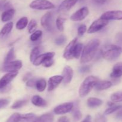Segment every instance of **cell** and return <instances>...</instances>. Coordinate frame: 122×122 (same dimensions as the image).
Wrapping results in <instances>:
<instances>
[{
  "label": "cell",
  "instance_id": "cell-10",
  "mask_svg": "<svg viewBox=\"0 0 122 122\" xmlns=\"http://www.w3.org/2000/svg\"><path fill=\"white\" fill-rule=\"evenodd\" d=\"M73 106V104L72 102H66L56 106L54 110V112L57 115L64 114L71 111Z\"/></svg>",
  "mask_w": 122,
  "mask_h": 122
},
{
  "label": "cell",
  "instance_id": "cell-5",
  "mask_svg": "<svg viewBox=\"0 0 122 122\" xmlns=\"http://www.w3.org/2000/svg\"><path fill=\"white\" fill-rule=\"evenodd\" d=\"M41 23L45 29L52 31L53 29V16L51 12L48 11L45 13L41 18Z\"/></svg>",
  "mask_w": 122,
  "mask_h": 122
},
{
  "label": "cell",
  "instance_id": "cell-28",
  "mask_svg": "<svg viewBox=\"0 0 122 122\" xmlns=\"http://www.w3.org/2000/svg\"><path fill=\"white\" fill-rule=\"evenodd\" d=\"M15 53H14V48L12 47L10 49V50L8 51V53L6 55V57L5 58V61L4 63H8L10 62H11L13 60L15 59Z\"/></svg>",
  "mask_w": 122,
  "mask_h": 122
},
{
  "label": "cell",
  "instance_id": "cell-25",
  "mask_svg": "<svg viewBox=\"0 0 122 122\" xmlns=\"http://www.w3.org/2000/svg\"><path fill=\"white\" fill-rule=\"evenodd\" d=\"M83 49V45L82 43H77L75 45V48H74L73 50V57L76 59L79 58L80 56H81V53H82Z\"/></svg>",
  "mask_w": 122,
  "mask_h": 122
},
{
  "label": "cell",
  "instance_id": "cell-36",
  "mask_svg": "<svg viewBox=\"0 0 122 122\" xmlns=\"http://www.w3.org/2000/svg\"><path fill=\"white\" fill-rule=\"evenodd\" d=\"M121 108H122V105H114V106H111L109 108L107 109L105 111L104 114L106 115L110 114H112L113 112H115V111H117Z\"/></svg>",
  "mask_w": 122,
  "mask_h": 122
},
{
  "label": "cell",
  "instance_id": "cell-30",
  "mask_svg": "<svg viewBox=\"0 0 122 122\" xmlns=\"http://www.w3.org/2000/svg\"><path fill=\"white\" fill-rule=\"evenodd\" d=\"M82 117V112L80 111L79 108L77 106H75V108L73 109V117L74 122H77L81 119Z\"/></svg>",
  "mask_w": 122,
  "mask_h": 122
},
{
  "label": "cell",
  "instance_id": "cell-14",
  "mask_svg": "<svg viewBox=\"0 0 122 122\" xmlns=\"http://www.w3.org/2000/svg\"><path fill=\"white\" fill-rule=\"evenodd\" d=\"M63 81L62 75H54L49 78L48 82V90L49 92L57 88L58 85Z\"/></svg>",
  "mask_w": 122,
  "mask_h": 122
},
{
  "label": "cell",
  "instance_id": "cell-1",
  "mask_svg": "<svg viewBox=\"0 0 122 122\" xmlns=\"http://www.w3.org/2000/svg\"><path fill=\"white\" fill-rule=\"evenodd\" d=\"M100 44V41L98 39H94L88 42V44L83 49L81 62L85 63L94 59L97 53V50Z\"/></svg>",
  "mask_w": 122,
  "mask_h": 122
},
{
  "label": "cell",
  "instance_id": "cell-44",
  "mask_svg": "<svg viewBox=\"0 0 122 122\" xmlns=\"http://www.w3.org/2000/svg\"><path fill=\"white\" fill-rule=\"evenodd\" d=\"M53 63H54V60L53 59H52L49 60V61H46V62H45V63H43V65H44V67H50L53 65Z\"/></svg>",
  "mask_w": 122,
  "mask_h": 122
},
{
  "label": "cell",
  "instance_id": "cell-27",
  "mask_svg": "<svg viewBox=\"0 0 122 122\" xmlns=\"http://www.w3.org/2000/svg\"><path fill=\"white\" fill-rule=\"evenodd\" d=\"M35 87L38 92H42L43 91H44L46 87V80L44 78L38 80L36 81V82Z\"/></svg>",
  "mask_w": 122,
  "mask_h": 122
},
{
  "label": "cell",
  "instance_id": "cell-39",
  "mask_svg": "<svg viewBox=\"0 0 122 122\" xmlns=\"http://www.w3.org/2000/svg\"><path fill=\"white\" fill-rule=\"evenodd\" d=\"M86 29L87 28L85 25L82 24V25H80V26H79L78 29H77V34H78V36H79V37L83 36V34H84L86 32Z\"/></svg>",
  "mask_w": 122,
  "mask_h": 122
},
{
  "label": "cell",
  "instance_id": "cell-15",
  "mask_svg": "<svg viewBox=\"0 0 122 122\" xmlns=\"http://www.w3.org/2000/svg\"><path fill=\"white\" fill-rule=\"evenodd\" d=\"M78 1V0H64L60 5L58 11L59 13H65L70 10Z\"/></svg>",
  "mask_w": 122,
  "mask_h": 122
},
{
  "label": "cell",
  "instance_id": "cell-35",
  "mask_svg": "<svg viewBox=\"0 0 122 122\" xmlns=\"http://www.w3.org/2000/svg\"><path fill=\"white\" fill-rule=\"evenodd\" d=\"M37 26V22L35 19H32L30 21L29 23H28V26H27V29H28V31L29 33H32L33 32H35L36 28Z\"/></svg>",
  "mask_w": 122,
  "mask_h": 122
},
{
  "label": "cell",
  "instance_id": "cell-26",
  "mask_svg": "<svg viewBox=\"0 0 122 122\" xmlns=\"http://www.w3.org/2000/svg\"><path fill=\"white\" fill-rule=\"evenodd\" d=\"M28 23V19H27V17H23L20 18L18 20L17 22L16 23L15 27H16V28L17 29L22 30L27 26Z\"/></svg>",
  "mask_w": 122,
  "mask_h": 122
},
{
  "label": "cell",
  "instance_id": "cell-48",
  "mask_svg": "<svg viewBox=\"0 0 122 122\" xmlns=\"http://www.w3.org/2000/svg\"><path fill=\"white\" fill-rule=\"evenodd\" d=\"M91 118H92L91 116L88 115V116H87L86 117V118H85V119L83 120L82 122H92Z\"/></svg>",
  "mask_w": 122,
  "mask_h": 122
},
{
  "label": "cell",
  "instance_id": "cell-16",
  "mask_svg": "<svg viewBox=\"0 0 122 122\" xmlns=\"http://www.w3.org/2000/svg\"><path fill=\"white\" fill-rule=\"evenodd\" d=\"M73 76V70L70 66H66L62 73L63 82L64 84L69 83L72 80Z\"/></svg>",
  "mask_w": 122,
  "mask_h": 122
},
{
  "label": "cell",
  "instance_id": "cell-2",
  "mask_svg": "<svg viewBox=\"0 0 122 122\" xmlns=\"http://www.w3.org/2000/svg\"><path fill=\"white\" fill-rule=\"evenodd\" d=\"M99 79L97 77L92 76V75L87 77L79 87V96L81 98L86 96L95 87Z\"/></svg>",
  "mask_w": 122,
  "mask_h": 122
},
{
  "label": "cell",
  "instance_id": "cell-49",
  "mask_svg": "<svg viewBox=\"0 0 122 122\" xmlns=\"http://www.w3.org/2000/svg\"><path fill=\"white\" fill-rule=\"evenodd\" d=\"M108 106H110L111 107V106H113L114 105V102H108Z\"/></svg>",
  "mask_w": 122,
  "mask_h": 122
},
{
  "label": "cell",
  "instance_id": "cell-31",
  "mask_svg": "<svg viewBox=\"0 0 122 122\" xmlns=\"http://www.w3.org/2000/svg\"><path fill=\"white\" fill-rule=\"evenodd\" d=\"M65 20V18L60 16L58 17L56 20V26L58 31H60V32H63L64 31V23Z\"/></svg>",
  "mask_w": 122,
  "mask_h": 122
},
{
  "label": "cell",
  "instance_id": "cell-4",
  "mask_svg": "<svg viewBox=\"0 0 122 122\" xmlns=\"http://www.w3.org/2000/svg\"><path fill=\"white\" fill-rule=\"evenodd\" d=\"M31 8L38 10H46L55 8V5L48 0H33L30 4Z\"/></svg>",
  "mask_w": 122,
  "mask_h": 122
},
{
  "label": "cell",
  "instance_id": "cell-21",
  "mask_svg": "<svg viewBox=\"0 0 122 122\" xmlns=\"http://www.w3.org/2000/svg\"><path fill=\"white\" fill-rule=\"evenodd\" d=\"M54 117L52 114L46 113L40 117H36L34 122H54Z\"/></svg>",
  "mask_w": 122,
  "mask_h": 122
},
{
  "label": "cell",
  "instance_id": "cell-12",
  "mask_svg": "<svg viewBox=\"0 0 122 122\" xmlns=\"http://www.w3.org/2000/svg\"><path fill=\"white\" fill-rule=\"evenodd\" d=\"M77 42V38H75L68 44V45L64 49V53H63V57L64 59H66V60H70L73 58V53L74 48H75Z\"/></svg>",
  "mask_w": 122,
  "mask_h": 122
},
{
  "label": "cell",
  "instance_id": "cell-29",
  "mask_svg": "<svg viewBox=\"0 0 122 122\" xmlns=\"http://www.w3.org/2000/svg\"><path fill=\"white\" fill-rule=\"evenodd\" d=\"M111 100L113 102H122V91H119L113 93L111 96Z\"/></svg>",
  "mask_w": 122,
  "mask_h": 122
},
{
  "label": "cell",
  "instance_id": "cell-40",
  "mask_svg": "<svg viewBox=\"0 0 122 122\" xmlns=\"http://www.w3.org/2000/svg\"><path fill=\"white\" fill-rule=\"evenodd\" d=\"M94 122H107V118L101 114H97L95 116Z\"/></svg>",
  "mask_w": 122,
  "mask_h": 122
},
{
  "label": "cell",
  "instance_id": "cell-50",
  "mask_svg": "<svg viewBox=\"0 0 122 122\" xmlns=\"http://www.w3.org/2000/svg\"><path fill=\"white\" fill-rule=\"evenodd\" d=\"M83 1H84V0H78V1H79V2H83Z\"/></svg>",
  "mask_w": 122,
  "mask_h": 122
},
{
  "label": "cell",
  "instance_id": "cell-32",
  "mask_svg": "<svg viewBox=\"0 0 122 122\" xmlns=\"http://www.w3.org/2000/svg\"><path fill=\"white\" fill-rule=\"evenodd\" d=\"M27 102H28V100H27V99L16 100V101L12 105L11 108L12 109L20 108H21L22 106H23L24 105H26Z\"/></svg>",
  "mask_w": 122,
  "mask_h": 122
},
{
  "label": "cell",
  "instance_id": "cell-11",
  "mask_svg": "<svg viewBox=\"0 0 122 122\" xmlns=\"http://www.w3.org/2000/svg\"><path fill=\"white\" fill-rule=\"evenodd\" d=\"M18 74V71L15 72H8L4 75L1 79H0V89H3L7 87L10 83L17 76Z\"/></svg>",
  "mask_w": 122,
  "mask_h": 122
},
{
  "label": "cell",
  "instance_id": "cell-43",
  "mask_svg": "<svg viewBox=\"0 0 122 122\" xmlns=\"http://www.w3.org/2000/svg\"><path fill=\"white\" fill-rule=\"evenodd\" d=\"M36 81L37 80H36V79L35 78L31 79V80H29L28 81H27V83H26V85H27V86H29V87H33L35 86Z\"/></svg>",
  "mask_w": 122,
  "mask_h": 122
},
{
  "label": "cell",
  "instance_id": "cell-24",
  "mask_svg": "<svg viewBox=\"0 0 122 122\" xmlns=\"http://www.w3.org/2000/svg\"><path fill=\"white\" fill-rule=\"evenodd\" d=\"M36 118L35 114L33 113H28L20 116L19 122H34Z\"/></svg>",
  "mask_w": 122,
  "mask_h": 122
},
{
  "label": "cell",
  "instance_id": "cell-38",
  "mask_svg": "<svg viewBox=\"0 0 122 122\" xmlns=\"http://www.w3.org/2000/svg\"><path fill=\"white\" fill-rule=\"evenodd\" d=\"M66 41V37L64 35L60 36L55 39V43L58 45H63V44L65 43Z\"/></svg>",
  "mask_w": 122,
  "mask_h": 122
},
{
  "label": "cell",
  "instance_id": "cell-42",
  "mask_svg": "<svg viewBox=\"0 0 122 122\" xmlns=\"http://www.w3.org/2000/svg\"><path fill=\"white\" fill-rule=\"evenodd\" d=\"M91 69V67H89V65H86V66H83V67H81L79 68V71L81 73H86L90 71Z\"/></svg>",
  "mask_w": 122,
  "mask_h": 122
},
{
  "label": "cell",
  "instance_id": "cell-41",
  "mask_svg": "<svg viewBox=\"0 0 122 122\" xmlns=\"http://www.w3.org/2000/svg\"><path fill=\"white\" fill-rule=\"evenodd\" d=\"M10 100L7 99H0V108H4L9 104Z\"/></svg>",
  "mask_w": 122,
  "mask_h": 122
},
{
  "label": "cell",
  "instance_id": "cell-20",
  "mask_svg": "<svg viewBox=\"0 0 122 122\" xmlns=\"http://www.w3.org/2000/svg\"><path fill=\"white\" fill-rule=\"evenodd\" d=\"M32 103L34 105L39 107H45L47 105V102L39 95H35L32 98Z\"/></svg>",
  "mask_w": 122,
  "mask_h": 122
},
{
  "label": "cell",
  "instance_id": "cell-17",
  "mask_svg": "<svg viewBox=\"0 0 122 122\" xmlns=\"http://www.w3.org/2000/svg\"><path fill=\"white\" fill-rule=\"evenodd\" d=\"M122 76V62H117L113 67L110 77L114 78H120Z\"/></svg>",
  "mask_w": 122,
  "mask_h": 122
},
{
  "label": "cell",
  "instance_id": "cell-23",
  "mask_svg": "<svg viewBox=\"0 0 122 122\" xmlns=\"http://www.w3.org/2000/svg\"><path fill=\"white\" fill-rule=\"evenodd\" d=\"M112 83L110 81H100L99 80L95 86V88L98 90H104L112 87Z\"/></svg>",
  "mask_w": 122,
  "mask_h": 122
},
{
  "label": "cell",
  "instance_id": "cell-46",
  "mask_svg": "<svg viewBox=\"0 0 122 122\" xmlns=\"http://www.w3.org/2000/svg\"><path fill=\"white\" fill-rule=\"evenodd\" d=\"M58 122H70V120L68 117L63 116V117H61L58 118Z\"/></svg>",
  "mask_w": 122,
  "mask_h": 122
},
{
  "label": "cell",
  "instance_id": "cell-34",
  "mask_svg": "<svg viewBox=\"0 0 122 122\" xmlns=\"http://www.w3.org/2000/svg\"><path fill=\"white\" fill-rule=\"evenodd\" d=\"M42 32L41 30H38V31L33 32L31 34L30 38L32 41H36L38 40L42 37Z\"/></svg>",
  "mask_w": 122,
  "mask_h": 122
},
{
  "label": "cell",
  "instance_id": "cell-47",
  "mask_svg": "<svg viewBox=\"0 0 122 122\" xmlns=\"http://www.w3.org/2000/svg\"><path fill=\"white\" fill-rule=\"evenodd\" d=\"M94 2L98 4L102 5L104 4L106 2H107V0H92Z\"/></svg>",
  "mask_w": 122,
  "mask_h": 122
},
{
  "label": "cell",
  "instance_id": "cell-6",
  "mask_svg": "<svg viewBox=\"0 0 122 122\" xmlns=\"http://www.w3.org/2000/svg\"><path fill=\"white\" fill-rule=\"evenodd\" d=\"M108 23V20H104L101 18L97 19V20H95L92 23L91 25L89 28L88 29V33H95V32H98V31H100L103 28L107 26Z\"/></svg>",
  "mask_w": 122,
  "mask_h": 122
},
{
  "label": "cell",
  "instance_id": "cell-8",
  "mask_svg": "<svg viewBox=\"0 0 122 122\" xmlns=\"http://www.w3.org/2000/svg\"><path fill=\"white\" fill-rule=\"evenodd\" d=\"M101 19L106 20H122V10H112L108 11L104 13L101 16Z\"/></svg>",
  "mask_w": 122,
  "mask_h": 122
},
{
  "label": "cell",
  "instance_id": "cell-3",
  "mask_svg": "<svg viewBox=\"0 0 122 122\" xmlns=\"http://www.w3.org/2000/svg\"><path fill=\"white\" fill-rule=\"evenodd\" d=\"M122 53L121 47L110 45L106 47V50L102 51V56L106 61H112L117 59Z\"/></svg>",
  "mask_w": 122,
  "mask_h": 122
},
{
  "label": "cell",
  "instance_id": "cell-22",
  "mask_svg": "<svg viewBox=\"0 0 122 122\" xmlns=\"http://www.w3.org/2000/svg\"><path fill=\"white\" fill-rule=\"evenodd\" d=\"M102 100L97 98L91 97L87 100V105L89 108H94L102 105Z\"/></svg>",
  "mask_w": 122,
  "mask_h": 122
},
{
  "label": "cell",
  "instance_id": "cell-18",
  "mask_svg": "<svg viewBox=\"0 0 122 122\" xmlns=\"http://www.w3.org/2000/svg\"><path fill=\"white\" fill-rule=\"evenodd\" d=\"M15 13V10L14 8H10V9L6 10L5 11L2 13L1 15V20L3 22H8L12 19Z\"/></svg>",
  "mask_w": 122,
  "mask_h": 122
},
{
  "label": "cell",
  "instance_id": "cell-9",
  "mask_svg": "<svg viewBox=\"0 0 122 122\" xmlns=\"http://www.w3.org/2000/svg\"><path fill=\"white\" fill-rule=\"evenodd\" d=\"M22 67V62L21 61H13L8 63H5L2 68V71L4 72H15Z\"/></svg>",
  "mask_w": 122,
  "mask_h": 122
},
{
  "label": "cell",
  "instance_id": "cell-7",
  "mask_svg": "<svg viewBox=\"0 0 122 122\" xmlns=\"http://www.w3.org/2000/svg\"><path fill=\"white\" fill-rule=\"evenodd\" d=\"M89 11L87 7H83L80 8L77 11L73 13L72 15L70 16V19L72 21L78 22L83 20L85 19L88 15L89 14Z\"/></svg>",
  "mask_w": 122,
  "mask_h": 122
},
{
  "label": "cell",
  "instance_id": "cell-19",
  "mask_svg": "<svg viewBox=\"0 0 122 122\" xmlns=\"http://www.w3.org/2000/svg\"><path fill=\"white\" fill-rule=\"evenodd\" d=\"M13 27V22H8L2 27L0 31V38H4L7 37L11 31Z\"/></svg>",
  "mask_w": 122,
  "mask_h": 122
},
{
  "label": "cell",
  "instance_id": "cell-37",
  "mask_svg": "<svg viewBox=\"0 0 122 122\" xmlns=\"http://www.w3.org/2000/svg\"><path fill=\"white\" fill-rule=\"evenodd\" d=\"M21 115L19 113H14L9 117L6 122H19Z\"/></svg>",
  "mask_w": 122,
  "mask_h": 122
},
{
  "label": "cell",
  "instance_id": "cell-33",
  "mask_svg": "<svg viewBox=\"0 0 122 122\" xmlns=\"http://www.w3.org/2000/svg\"><path fill=\"white\" fill-rule=\"evenodd\" d=\"M40 53V49L38 47H35L32 50V51L30 55V62H33L35 60V59L39 56V54Z\"/></svg>",
  "mask_w": 122,
  "mask_h": 122
},
{
  "label": "cell",
  "instance_id": "cell-45",
  "mask_svg": "<svg viewBox=\"0 0 122 122\" xmlns=\"http://www.w3.org/2000/svg\"><path fill=\"white\" fill-rule=\"evenodd\" d=\"M116 40L117 43H122V33H118L116 36Z\"/></svg>",
  "mask_w": 122,
  "mask_h": 122
},
{
  "label": "cell",
  "instance_id": "cell-13",
  "mask_svg": "<svg viewBox=\"0 0 122 122\" xmlns=\"http://www.w3.org/2000/svg\"><path fill=\"white\" fill-rule=\"evenodd\" d=\"M54 56V52H48L44 54H42V55H39L35 59V60L33 62V64L35 66H39L40 65L43 64V63H45L46 61L53 59Z\"/></svg>",
  "mask_w": 122,
  "mask_h": 122
}]
</instances>
